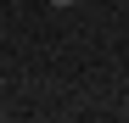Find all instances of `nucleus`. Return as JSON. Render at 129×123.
I'll use <instances>...</instances> for the list:
<instances>
[{"label":"nucleus","mask_w":129,"mask_h":123,"mask_svg":"<svg viewBox=\"0 0 129 123\" xmlns=\"http://www.w3.org/2000/svg\"><path fill=\"white\" fill-rule=\"evenodd\" d=\"M45 6H56V11H62V6H73V0H45Z\"/></svg>","instance_id":"f257e3e1"}]
</instances>
